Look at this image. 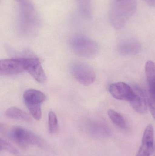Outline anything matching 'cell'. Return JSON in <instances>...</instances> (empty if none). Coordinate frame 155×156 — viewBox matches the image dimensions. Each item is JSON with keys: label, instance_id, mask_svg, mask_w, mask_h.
Wrapping results in <instances>:
<instances>
[{"label": "cell", "instance_id": "277c9868", "mask_svg": "<svg viewBox=\"0 0 155 156\" xmlns=\"http://www.w3.org/2000/svg\"><path fill=\"white\" fill-rule=\"evenodd\" d=\"M71 45L73 51L82 57L91 58L98 52L97 44L92 39L83 36L74 37L71 41Z\"/></svg>", "mask_w": 155, "mask_h": 156}, {"label": "cell", "instance_id": "4fadbf2b", "mask_svg": "<svg viewBox=\"0 0 155 156\" xmlns=\"http://www.w3.org/2000/svg\"><path fill=\"white\" fill-rule=\"evenodd\" d=\"M5 114L7 117L11 119L24 120L26 122L31 121V118L26 113L17 107L8 108L5 111Z\"/></svg>", "mask_w": 155, "mask_h": 156}, {"label": "cell", "instance_id": "8992f818", "mask_svg": "<svg viewBox=\"0 0 155 156\" xmlns=\"http://www.w3.org/2000/svg\"><path fill=\"white\" fill-rule=\"evenodd\" d=\"M26 58L2 59L0 61V74L12 76L25 71Z\"/></svg>", "mask_w": 155, "mask_h": 156}, {"label": "cell", "instance_id": "8fae6325", "mask_svg": "<svg viewBox=\"0 0 155 156\" xmlns=\"http://www.w3.org/2000/svg\"><path fill=\"white\" fill-rule=\"evenodd\" d=\"M118 51L124 55H135L140 51V45L134 40H127L122 42L118 46Z\"/></svg>", "mask_w": 155, "mask_h": 156}, {"label": "cell", "instance_id": "2e32d148", "mask_svg": "<svg viewBox=\"0 0 155 156\" xmlns=\"http://www.w3.org/2000/svg\"><path fill=\"white\" fill-rule=\"evenodd\" d=\"M48 130L51 134H56L59 131V125L57 116L54 112L48 114Z\"/></svg>", "mask_w": 155, "mask_h": 156}, {"label": "cell", "instance_id": "7402d4cb", "mask_svg": "<svg viewBox=\"0 0 155 156\" xmlns=\"http://www.w3.org/2000/svg\"></svg>", "mask_w": 155, "mask_h": 156}, {"label": "cell", "instance_id": "52a82bcc", "mask_svg": "<svg viewBox=\"0 0 155 156\" xmlns=\"http://www.w3.org/2000/svg\"><path fill=\"white\" fill-rule=\"evenodd\" d=\"M109 91L111 95L117 100L130 102L135 96L134 90L124 82L112 83L109 86Z\"/></svg>", "mask_w": 155, "mask_h": 156}, {"label": "cell", "instance_id": "6da1fadb", "mask_svg": "<svg viewBox=\"0 0 155 156\" xmlns=\"http://www.w3.org/2000/svg\"><path fill=\"white\" fill-rule=\"evenodd\" d=\"M136 0L116 1L112 7L110 21L114 28H123L136 11Z\"/></svg>", "mask_w": 155, "mask_h": 156}, {"label": "cell", "instance_id": "5b68a950", "mask_svg": "<svg viewBox=\"0 0 155 156\" xmlns=\"http://www.w3.org/2000/svg\"><path fill=\"white\" fill-rule=\"evenodd\" d=\"M71 72L75 79L83 85H91L95 80L94 70L85 63L76 62L71 67Z\"/></svg>", "mask_w": 155, "mask_h": 156}, {"label": "cell", "instance_id": "7a4b0ae2", "mask_svg": "<svg viewBox=\"0 0 155 156\" xmlns=\"http://www.w3.org/2000/svg\"><path fill=\"white\" fill-rule=\"evenodd\" d=\"M7 134L10 138L22 148H26L30 145L45 147V142L42 138L23 127H12L8 130Z\"/></svg>", "mask_w": 155, "mask_h": 156}, {"label": "cell", "instance_id": "ffe728a7", "mask_svg": "<svg viewBox=\"0 0 155 156\" xmlns=\"http://www.w3.org/2000/svg\"><path fill=\"white\" fill-rule=\"evenodd\" d=\"M17 1L20 2H24L25 0H17Z\"/></svg>", "mask_w": 155, "mask_h": 156}, {"label": "cell", "instance_id": "9a60e30c", "mask_svg": "<svg viewBox=\"0 0 155 156\" xmlns=\"http://www.w3.org/2000/svg\"><path fill=\"white\" fill-rule=\"evenodd\" d=\"M85 129L88 133L93 135L103 134L104 127L103 125L94 122H89L85 125Z\"/></svg>", "mask_w": 155, "mask_h": 156}, {"label": "cell", "instance_id": "e0dca14e", "mask_svg": "<svg viewBox=\"0 0 155 156\" xmlns=\"http://www.w3.org/2000/svg\"><path fill=\"white\" fill-rule=\"evenodd\" d=\"M0 147L1 151L5 150L14 154H18V150L15 147H14L8 142L3 140L2 138L0 139Z\"/></svg>", "mask_w": 155, "mask_h": 156}, {"label": "cell", "instance_id": "ba28073f", "mask_svg": "<svg viewBox=\"0 0 155 156\" xmlns=\"http://www.w3.org/2000/svg\"><path fill=\"white\" fill-rule=\"evenodd\" d=\"M154 147V129L152 124L147 126L144 132L141 147L136 156H150Z\"/></svg>", "mask_w": 155, "mask_h": 156}, {"label": "cell", "instance_id": "ac0fdd59", "mask_svg": "<svg viewBox=\"0 0 155 156\" xmlns=\"http://www.w3.org/2000/svg\"><path fill=\"white\" fill-rule=\"evenodd\" d=\"M147 98L150 112L152 116L155 120V95L148 90Z\"/></svg>", "mask_w": 155, "mask_h": 156}, {"label": "cell", "instance_id": "30bf717a", "mask_svg": "<svg viewBox=\"0 0 155 156\" xmlns=\"http://www.w3.org/2000/svg\"><path fill=\"white\" fill-rule=\"evenodd\" d=\"M135 96L130 102L132 107L138 113L144 114L147 112V103L145 94L139 87L136 86L134 89Z\"/></svg>", "mask_w": 155, "mask_h": 156}, {"label": "cell", "instance_id": "3957f363", "mask_svg": "<svg viewBox=\"0 0 155 156\" xmlns=\"http://www.w3.org/2000/svg\"><path fill=\"white\" fill-rule=\"evenodd\" d=\"M23 99L31 115L35 120H41L42 116L41 105L46 100L45 94L38 90L29 89L24 93Z\"/></svg>", "mask_w": 155, "mask_h": 156}, {"label": "cell", "instance_id": "5bb4252c", "mask_svg": "<svg viewBox=\"0 0 155 156\" xmlns=\"http://www.w3.org/2000/svg\"><path fill=\"white\" fill-rule=\"evenodd\" d=\"M107 114L110 120L116 126L122 129H126V123L122 115L113 110H109Z\"/></svg>", "mask_w": 155, "mask_h": 156}, {"label": "cell", "instance_id": "7c38bea8", "mask_svg": "<svg viewBox=\"0 0 155 156\" xmlns=\"http://www.w3.org/2000/svg\"><path fill=\"white\" fill-rule=\"evenodd\" d=\"M145 74L149 91L155 95V64L153 61H148L145 65Z\"/></svg>", "mask_w": 155, "mask_h": 156}, {"label": "cell", "instance_id": "44dd1931", "mask_svg": "<svg viewBox=\"0 0 155 156\" xmlns=\"http://www.w3.org/2000/svg\"><path fill=\"white\" fill-rule=\"evenodd\" d=\"M116 1H121V0H116Z\"/></svg>", "mask_w": 155, "mask_h": 156}, {"label": "cell", "instance_id": "d6986e66", "mask_svg": "<svg viewBox=\"0 0 155 156\" xmlns=\"http://www.w3.org/2000/svg\"><path fill=\"white\" fill-rule=\"evenodd\" d=\"M143 1L149 5L155 7V0H143Z\"/></svg>", "mask_w": 155, "mask_h": 156}, {"label": "cell", "instance_id": "9c48e42d", "mask_svg": "<svg viewBox=\"0 0 155 156\" xmlns=\"http://www.w3.org/2000/svg\"><path fill=\"white\" fill-rule=\"evenodd\" d=\"M25 71L40 83L46 81V76L39 59L34 58H26Z\"/></svg>", "mask_w": 155, "mask_h": 156}]
</instances>
